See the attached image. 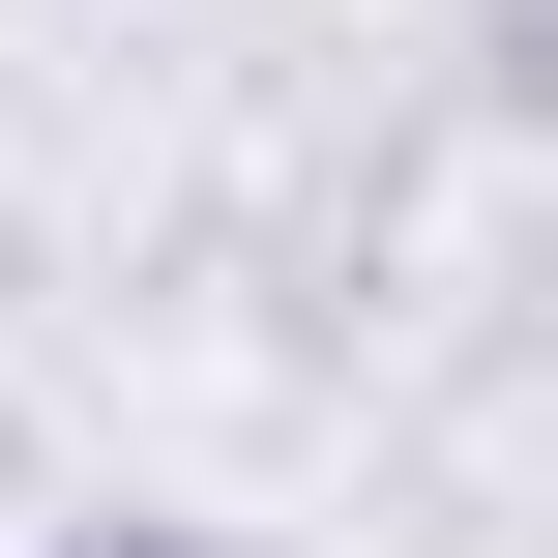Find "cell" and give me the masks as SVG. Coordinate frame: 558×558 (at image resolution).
<instances>
[{
    "mask_svg": "<svg viewBox=\"0 0 558 558\" xmlns=\"http://www.w3.org/2000/svg\"><path fill=\"white\" fill-rule=\"evenodd\" d=\"M29 558H265V530H177V500H88V530H29Z\"/></svg>",
    "mask_w": 558,
    "mask_h": 558,
    "instance_id": "obj_1",
    "label": "cell"
}]
</instances>
